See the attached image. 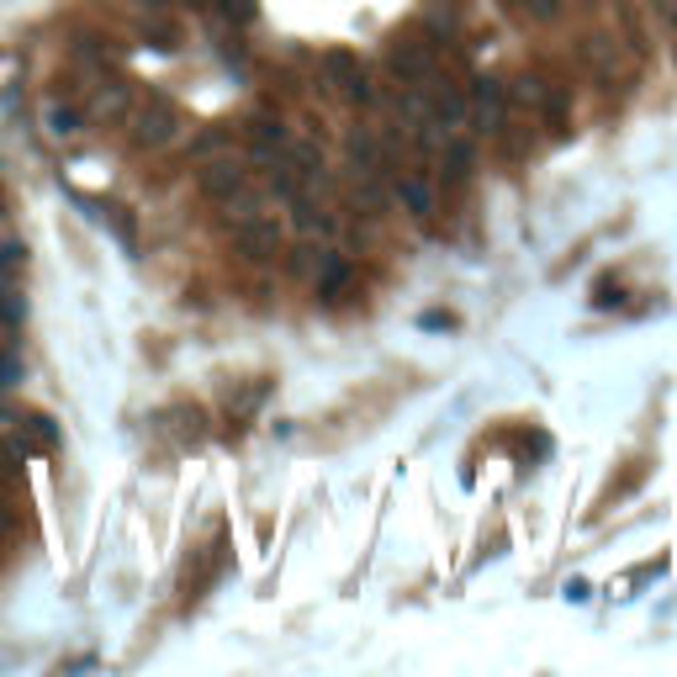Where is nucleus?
<instances>
[{"label": "nucleus", "instance_id": "2eb2a0df", "mask_svg": "<svg viewBox=\"0 0 677 677\" xmlns=\"http://www.w3.org/2000/svg\"><path fill=\"white\" fill-rule=\"evenodd\" d=\"M228 138H234V133H228L223 122H217V127H201L197 138H191V160H212V154H223Z\"/></svg>", "mask_w": 677, "mask_h": 677}, {"label": "nucleus", "instance_id": "ddd939ff", "mask_svg": "<svg viewBox=\"0 0 677 677\" xmlns=\"http://www.w3.org/2000/svg\"><path fill=\"white\" fill-rule=\"evenodd\" d=\"M435 122H444V127H466V96L450 90V85H439L435 90Z\"/></svg>", "mask_w": 677, "mask_h": 677}, {"label": "nucleus", "instance_id": "20e7f679", "mask_svg": "<svg viewBox=\"0 0 677 677\" xmlns=\"http://www.w3.org/2000/svg\"><path fill=\"white\" fill-rule=\"evenodd\" d=\"M472 106H477V117L487 133H503V117H509V90L492 80V75H477L472 80Z\"/></svg>", "mask_w": 677, "mask_h": 677}, {"label": "nucleus", "instance_id": "4468645a", "mask_svg": "<svg viewBox=\"0 0 677 677\" xmlns=\"http://www.w3.org/2000/svg\"><path fill=\"white\" fill-rule=\"evenodd\" d=\"M444 164H450V186H461V180L472 175V164H477V149H472L466 138H450V143H444Z\"/></svg>", "mask_w": 677, "mask_h": 677}, {"label": "nucleus", "instance_id": "cd10ccee", "mask_svg": "<svg viewBox=\"0 0 677 677\" xmlns=\"http://www.w3.org/2000/svg\"><path fill=\"white\" fill-rule=\"evenodd\" d=\"M11 529H16V509H11V503H5V498H0V540H5V535H11Z\"/></svg>", "mask_w": 677, "mask_h": 677}, {"label": "nucleus", "instance_id": "bb28decb", "mask_svg": "<svg viewBox=\"0 0 677 677\" xmlns=\"http://www.w3.org/2000/svg\"><path fill=\"white\" fill-rule=\"evenodd\" d=\"M450 27H455V16H450V11H429V33H450Z\"/></svg>", "mask_w": 677, "mask_h": 677}, {"label": "nucleus", "instance_id": "6ab92c4d", "mask_svg": "<svg viewBox=\"0 0 677 677\" xmlns=\"http://www.w3.org/2000/svg\"><path fill=\"white\" fill-rule=\"evenodd\" d=\"M85 212H90V217H101V223H112V228H117V239L133 249V223L122 217V206H106V201H85Z\"/></svg>", "mask_w": 677, "mask_h": 677}, {"label": "nucleus", "instance_id": "0eeeda50", "mask_svg": "<svg viewBox=\"0 0 677 677\" xmlns=\"http://www.w3.org/2000/svg\"><path fill=\"white\" fill-rule=\"evenodd\" d=\"M398 201L408 206V217H418V223H429V217H435V206H439L429 175H402V180H398Z\"/></svg>", "mask_w": 677, "mask_h": 677}, {"label": "nucleus", "instance_id": "f8f14e48", "mask_svg": "<svg viewBox=\"0 0 677 677\" xmlns=\"http://www.w3.org/2000/svg\"><path fill=\"white\" fill-rule=\"evenodd\" d=\"M243 133H249L254 143H276V149H286V122H280L276 112H249Z\"/></svg>", "mask_w": 677, "mask_h": 677}, {"label": "nucleus", "instance_id": "4be33fe9", "mask_svg": "<svg viewBox=\"0 0 677 677\" xmlns=\"http://www.w3.org/2000/svg\"><path fill=\"white\" fill-rule=\"evenodd\" d=\"M355 197L365 201V206H371V212H381V201H387V197H381V186H376V180H371V175H360Z\"/></svg>", "mask_w": 677, "mask_h": 677}, {"label": "nucleus", "instance_id": "6e6552de", "mask_svg": "<svg viewBox=\"0 0 677 677\" xmlns=\"http://www.w3.org/2000/svg\"><path fill=\"white\" fill-rule=\"evenodd\" d=\"M318 297L323 302H339V297H344V286H350V276H355V271H350V260H344V254H334V249H323L318 254Z\"/></svg>", "mask_w": 677, "mask_h": 677}, {"label": "nucleus", "instance_id": "7ed1b4c3", "mask_svg": "<svg viewBox=\"0 0 677 677\" xmlns=\"http://www.w3.org/2000/svg\"><path fill=\"white\" fill-rule=\"evenodd\" d=\"M234 243L249 260H271V254H280V228L271 217H249V223H234Z\"/></svg>", "mask_w": 677, "mask_h": 677}, {"label": "nucleus", "instance_id": "c756f323", "mask_svg": "<svg viewBox=\"0 0 677 677\" xmlns=\"http://www.w3.org/2000/svg\"><path fill=\"white\" fill-rule=\"evenodd\" d=\"M138 5H149V11H164V5H170V0H138Z\"/></svg>", "mask_w": 677, "mask_h": 677}, {"label": "nucleus", "instance_id": "b1692460", "mask_svg": "<svg viewBox=\"0 0 677 677\" xmlns=\"http://www.w3.org/2000/svg\"><path fill=\"white\" fill-rule=\"evenodd\" d=\"M276 160H280L276 143H254V149H249V164H260V170H271Z\"/></svg>", "mask_w": 677, "mask_h": 677}, {"label": "nucleus", "instance_id": "c85d7f7f", "mask_svg": "<svg viewBox=\"0 0 677 677\" xmlns=\"http://www.w3.org/2000/svg\"><path fill=\"white\" fill-rule=\"evenodd\" d=\"M651 5H656V11L667 16V22H677V0H651Z\"/></svg>", "mask_w": 677, "mask_h": 677}, {"label": "nucleus", "instance_id": "393cba45", "mask_svg": "<svg viewBox=\"0 0 677 677\" xmlns=\"http://www.w3.org/2000/svg\"><path fill=\"white\" fill-rule=\"evenodd\" d=\"M524 11H529V16H540V22H551V16L561 11V0H524Z\"/></svg>", "mask_w": 677, "mask_h": 677}, {"label": "nucleus", "instance_id": "f03ea898", "mask_svg": "<svg viewBox=\"0 0 677 677\" xmlns=\"http://www.w3.org/2000/svg\"><path fill=\"white\" fill-rule=\"evenodd\" d=\"M387 70H392V80H402V85L435 80V48H429V42H392Z\"/></svg>", "mask_w": 677, "mask_h": 677}, {"label": "nucleus", "instance_id": "f3484780", "mask_svg": "<svg viewBox=\"0 0 677 677\" xmlns=\"http://www.w3.org/2000/svg\"><path fill=\"white\" fill-rule=\"evenodd\" d=\"M286 160L297 164L302 175H323V149H318V143H308V138H302V143H291V138H286Z\"/></svg>", "mask_w": 677, "mask_h": 677}, {"label": "nucleus", "instance_id": "412c9836", "mask_svg": "<svg viewBox=\"0 0 677 677\" xmlns=\"http://www.w3.org/2000/svg\"><path fill=\"white\" fill-rule=\"evenodd\" d=\"M217 5H223V16H228V22H254V16H260V0H217Z\"/></svg>", "mask_w": 677, "mask_h": 677}, {"label": "nucleus", "instance_id": "9d476101", "mask_svg": "<svg viewBox=\"0 0 677 677\" xmlns=\"http://www.w3.org/2000/svg\"><path fill=\"white\" fill-rule=\"evenodd\" d=\"M318 70H323V80L339 85V90L355 80V75H365V70H360V59H355V53H344V48H328V53L318 59Z\"/></svg>", "mask_w": 677, "mask_h": 677}, {"label": "nucleus", "instance_id": "a878e982", "mask_svg": "<svg viewBox=\"0 0 677 677\" xmlns=\"http://www.w3.org/2000/svg\"><path fill=\"white\" fill-rule=\"evenodd\" d=\"M149 38H154V48H175V27L154 22V27H149Z\"/></svg>", "mask_w": 677, "mask_h": 677}, {"label": "nucleus", "instance_id": "dca6fc26", "mask_svg": "<svg viewBox=\"0 0 677 677\" xmlns=\"http://www.w3.org/2000/svg\"><path fill=\"white\" fill-rule=\"evenodd\" d=\"M42 127H48V138H75V133H80V112H75V106H48V112H42Z\"/></svg>", "mask_w": 677, "mask_h": 677}, {"label": "nucleus", "instance_id": "f257e3e1", "mask_svg": "<svg viewBox=\"0 0 677 677\" xmlns=\"http://www.w3.org/2000/svg\"><path fill=\"white\" fill-rule=\"evenodd\" d=\"M127 122H133V143H138V149H164V143H175V133H180V112H175L170 96H149L143 106L127 112Z\"/></svg>", "mask_w": 677, "mask_h": 677}, {"label": "nucleus", "instance_id": "9b49d317", "mask_svg": "<svg viewBox=\"0 0 677 677\" xmlns=\"http://www.w3.org/2000/svg\"><path fill=\"white\" fill-rule=\"evenodd\" d=\"M344 154L360 164V175H376V170H381V149H376V138H371L365 127H355V133L344 138Z\"/></svg>", "mask_w": 677, "mask_h": 677}, {"label": "nucleus", "instance_id": "5701e85b", "mask_svg": "<svg viewBox=\"0 0 677 677\" xmlns=\"http://www.w3.org/2000/svg\"><path fill=\"white\" fill-rule=\"evenodd\" d=\"M22 318V297L11 286H0V323H16Z\"/></svg>", "mask_w": 677, "mask_h": 677}, {"label": "nucleus", "instance_id": "aec40b11", "mask_svg": "<svg viewBox=\"0 0 677 677\" xmlns=\"http://www.w3.org/2000/svg\"><path fill=\"white\" fill-rule=\"evenodd\" d=\"M22 260H27L22 243H0V286H11V276L22 271Z\"/></svg>", "mask_w": 677, "mask_h": 677}, {"label": "nucleus", "instance_id": "1a4fd4ad", "mask_svg": "<svg viewBox=\"0 0 677 677\" xmlns=\"http://www.w3.org/2000/svg\"><path fill=\"white\" fill-rule=\"evenodd\" d=\"M582 59H588V70H593L598 80H614V70H619V42L609 38V33H588V38H582Z\"/></svg>", "mask_w": 677, "mask_h": 677}, {"label": "nucleus", "instance_id": "39448f33", "mask_svg": "<svg viewBox=\"0 0 677 677\" xmlns=\"http://www.w3.org/2000/svg\"><path fill=\"white\" fill-rule=\"evenodd\" d=\"M197 186H201V197H212V201H228L234 191L243 186V164L239 160H212L201 164V175H197Z\"/></svg>", "mask_w": 677, "mask_h": 677}, {"label": "nucleus", "instance_id": "a211bd4d", "mask_svg": "<svg viewBox=\"0 0 677 677\" xmlns=\"http://www.w3.org/2000/svg\"><path fill=\"white\" fill-rule=\"evenodd\" d=\"M509 101H518V106H546V80H535V75H518L514 85H509Z\"/></svg>", "mask_w": 677, "mask_h": 677}, {"label": "nucleus", "instance_id": "423d86ee", "mask_svg": "<svg viewBox=\"0 0 677 677\" xmlns=\"http://www.w3.org/2000/svg\"><path fill=\"white\" fill-rule=\"evenodd\" d=\"M127 112H133V85L127 80L96 85V96H90V117L96 122H127Z\"/></svg>", "mask_w": 677, "mask_h": 677}]
</instances>
